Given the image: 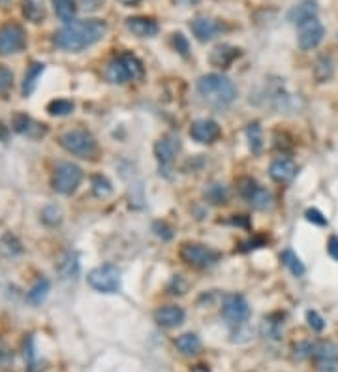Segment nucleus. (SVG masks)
I'll return each mask as SVG.
<instances>
[{"instance_id": "nucleus-9", "label": "nucleus", "mask_w": 338, "mask_h": 372, "mask_svg": "<svg viewBox=\"0 0 338 372\" xmlns=\"http://www.w3.org/2000/svg\"><path fill=\"white\" fill-rule=\"evenodd\" d=\"M222 316L229 325H241L250 318V307L243 295H228L224 305H222Z\"/></svg>"}, {"instance_id": "nucleus-29", "label": "nucleus", "mask_w": 338, "mask_h": 372, "mask_svg": "<svg viewBox=\"0 0 338 372\" xmlns=\"http://www.w3.org/2000/svg\"><path fill=\"white\" fill-rule=\"evenodd\" d=\"M57 271H59L62 278H74L77 273H79V262H77V256L68 252L64 254V258L60 260L59 265H57Z\"/></svg>"}, {"instance_id": "nucleus-37", "label": "nucleus", "mask_w": 338, "mask_h": 372, "mask_svg": "<svg viewBox=\"0 0 338 372\" xmlns=\"http://www.w3.org/2000/svg\"><path fill=\"white\" fill-rule=\"evenodd\" d=\"M153 232H155L160 239H164V241L173 239V230H171L166 222H155V224H153Z\"/></svg>"}, {"instance_id": "nucleus-8", "label": "nucleus", "mask_w": 338, "mask_h": 372, "mask_svg": "<svg viewBox=\"0 0 338 372\" xmlns=\"http://www.w3.org/2000/svg\"><path fill=\"white\" fill-rule=\"evenodd\" d=\"M239 192L254 209H269L272 205L271 192L259 186L250 177H244L239 181Z\"/></svg>"}, {"instance_id": "nucleus-40", "label": "nucleus", "mask_w": 338, "mask_h": 372, "mask_svg": "<svg viewBox=\"0 0 338 372\" xmlns=\"http://www.w3.org/2000/svg\"><path fill=\"white\" fill-rule=\"evenodd\" d=\"M327 252L331 256L333 260H337L338 262V237L337 235H331L329 237V243H327Z\"/></svg>"}, {"instance_id": "nucleus-13", "label": "nucleus", "mask_w": 338, "mask_h": 372, "mask_svg": "<svg viewBox=\"0 0 338 372\" xmlns=\"http://www.w3.org/2000/svg\"><path fill=\"white\" fill-rule=\"evenodd\" d=\"M181 151V141L175 136H166L160 141H156L155 145V156L156 160L160 162L162 166H169L171 162L175 160L177 153Z\"/></svg>"}, {"instance_id": "nucleus-35", "label": "nucleus", "mask_w": 338, "mask_h": 372, "mask_svg": "<svg viewBox=\"0 0 338 372\" xmlns=\"http://www.w3.org/2000/svg\"><path fill=\"white\" fill-rule=\"evenodd\" d=\"M207 197L213 201V203L220 205V203H226V188L224 186H220V184H213L211 188L207 190Z\"/></svg>"}, {"instance_id": "nucleus-36", "label": "nucleus", "mask_w": 338, "mask_h": 372, "mask_svg": "<svg viewBox=\"0 0 338 372\" xmlns=\"http://www.w3.org/2000/svg\"><path fill=\"white\" fill-rule=\"evenodd\" d=\"M173 45H175V49L181 53L183 57L190 55V45H188V40L184 38L183 32H175V34H173Z\"/></svg>"}, {"instance_id": "nucleus-3", "label": "nucleus", "mask_w": 338, "mask_h": 372, "mask_svg": "<svg viewBox=\"0 0 338 372\" xmlns=\"http://www.w3.org/2000/svg\"><path fill=\"white\" fill-rule=\"evenodd\" d=\"M60 145H62V149H66L68 153L79 156V158H92L98 151L94 136L83 128L64 132L60 136Z\"/></svg>"}, {"instance_id": "nucleus-39", "label": "nucleus", "mask_w": 338, "mask_h": 372, "mask_svg": "<svg viewBox=\"0 0 338 372\" xmlns=\"http://www.w3.org/2000/svg\"><path fill=\"white\" fill-rule=\"evenodd\" d=\"M304 216H307L309 222L316 224V226H327V219L324 216V212L317 211V209H307Z\"/></svg>"}, {"instance_id": "nucleus-43", "label": "nucleus", "mask_w": 338, "mask_h": 372, "mask_svg": "<svg viewBox=\"0 0 338 372\" xmlns=\"http://www.w3.org/2000/svg\"><path fill=\"white\" fill-rule=\"evenodd\" d=\"M120 4H125V6H135V4H140L141 0H118Z\"/></svg>"}, {"instance_id": "nucleus-7", "label": "nucleus", "mask_w": 338, "mask_h": 372, "mask_svg": "<svg viewBox=\"0 0 338 372\" xmlns=\"http://www.w3.org/2000/svg\"><path fill=\"white\" fill-rule=\"evenodd\" d=\"M27 34L25 29L17 23H8L0 27V55H14L25 49Z\"/></svg>"}, {"instance_id": "nucleus-41", "label": "nucleus", "mask_w": 338, "mask_h": 372, "mask_svg": "<svg viewBox=\"0 0 338 372\" xmlns=\"http://www.w3.org/2000/svg\"><path fill=\"white\" fill-rule=\"evenodd\" d=\"M10 358H12V354L8 350V346L0 340V363H6Z\"/></svg>"}, {"instance_id": "nucleus-20", "label": "nucleus", "mask_w": 338, "mask_h": 372, "mask_svg": "<svg viewBox=\"0 0 338 372\" xmlns=\"http://www.w3.org/2000/svg\"><path fill=\"white\" fill-rule=\"evenodd\" d=\"M45 70L44 62H30V66L25 72V79H23V96H30L38 87V79L42 77Z\"/></svg>"}, {"instance_id": "nucleus-30", "label": "nucleus", "mask_w": 338, "mask_h": 372, "mask_svg": "<svg viewBox=\"0 0 338 372\" xmlns=\"http://www.w3.org/2000/svg\"><path fill=\"white\" fill-rule=\"evenodd\" d=\"M49 293V280L47 278H40L36 284L30 288V292L27 293V299L32 305H42Z\"/></svg>"}, {"instance_id": "nucleus-6", "label": "nucleus", "mask_w": 338, "mask_h": 372, "mask_svg": "<svg viewBox=\"0 0 338 372\" xmlns=\"http://www.w3.org/2000/svg\"><path fill=\"white\" fill-rule=\"evenodd\" d=\"M181 260L192 267L207 269V267H213L214 263L220 260V254L211 247L199 245V243H184L181 247Z\"/></svg>"}, {"instance_id": "nucleus-21", "label": "nucleus", "mask_w": 338, "mask_h": 372, "mask_svg": "<svg viewBox=\"0 0 338 372\" xmlns=\"http://www.w3.org/2000/svg\"><path fill=\"white\" fill-rule=\"evenodd\" d=\"M105 77H107V81L117 83V85H122L126 81L132 79V77H130V72H128V68H126V64L122 62L120 57H115V59L107 64V68H105Z\"/></svg>"}, {"instance_id": "nucleus-17", "label": "nucleus", "mask_w": 338, "mask_h": 372, "mask_svg": "<svg viewBox=\"0 0 338 372\" xmlns=\"http://www.w3.org/2000/svg\"><path fill=\"white\" fill-rule=\"evenodd\" d=\"M126 29L138 38H153L158 34V23L151 17H128L126 19Z\"/></svg>"}, {"instance_id": "nucleus-32", "label": "nucleus", "mask_w": 338, "mask_h": 372, "mask_svg": "<svg viewBox=\"0 0 338 372\" xmlns=\"http://www.w3.org/2000/svg\"><path fill=\"white\" fill-rule=\"evenodd\" d=\"M280 260H282V263L286 265L294 277H302V275H304V265H302L299 256L295 254L294 250H284L282 256H280Z\"/></svg>"}, {"instance_id": "nucleus-27", "label": "nucleus", "mask_w": 338, "mask_h": 372, "mask_svg": "<svg viewBox=\"0 0 338 372\" xmlns=\"http://www.w3.org/2000/svg\"><path fill=\"white\" fill-rule=\"evenodd\" d=\"M335 73V66H333L331 57H320L314 64V77H316L317 83H325L329 81Z\"/></svg>"}, {"instance_id": "nucleus-33", "label": "nucleus", "mask_w": 338, "mask_h": 372, "mask_svg": "<svg viewBox=\"0 0 338 372\" xmlns=\"http://www.w3.org/2000/svg\"><path fill=\"white\" fill-rule=\"evenodd\" d=\"M92 192H94L96 197H107L111 196L113 192V186H111L109 179L103 175H94L92 177Z\"/></svg>"}, {"instance_id": "nucleus-28", "label": "nucleus", "mask_w": 338, "mask_h": 372, "mask_svg": "<svg viewBox=\"0 0 338 372\" xmlns=\"http://www.w3.org/2000/svg\"><path fill=\"white\" fill-rule=\"evenodd\" d=\"M118 57H120L122 62L126 64L132 79H143V75H145V66H143V62H141L133 53H120Z\"/></svg>"}, {"instance_id": "nucleus-19", "label": "nucleus", "mask_w": 338, "mask_h": 372, "mask_svg": "<svg viewBox=\"0 0 338 372\" xmlns=\"http://www.w3.org/2000/svg\"><path fill=\"white\" fill-rule=\"evenodd\" d=\"M317 15V4L316 0H302L301 4L294 6L287 12V21L301 25V23L314 19Z\"/></svg>"}, {"instance_id": "nucleus-22", "label": "nucleus", "mask_w": 338, "mask_h": 372, "mask_svg": "<svg viewBox=\"0 0 338 372\" xmlns=\"http://www.w3.org/2000/svg\"><path fill=\"white\" fill-rule=\"evenodd\" d=\"M12 126H14L15 132L27 134V136H32V138H38V136H44L45 134L44 124H36L27 115H15Z\"/></svg>"}, {"instance_id": "nucleus-14", "label": "nucleus", "mask_w": 338, "mask_h": 372, "mask_svg": "<svg viewBox=\"0 0 338 372\" xmlns=\"http://www.w3.org/2000/svg\"><path fill=\"white\" fill-rule=\"evenodd\" d=\"M241 57V49L239 47H233V45L222 44L216 45L211 55H209V62L216 68H229L237 59Z\"/></svg>"}, {"instance_id": "nucleus-34", "label": "nucleus", "mask_w": 338, "mask_h": 372, "mask_svg": "<svg viewBox=\"0 0 338 372\" xmlns=\"http://www.w3.org/2000/svg\"><path fill=\"white\" fill-rule=\"evenodd\" d=\"M12 87H14V73L10 68L0 64V92L6 95Z\"/></svg>"}, {"instance_id": "nucleus-4", "label": "nucleus", "mask_w": 338, "mask_h": 372, "mask_svg": "<svg viewBox=\"0 0 338 372\" xmlns=\"http://www.w3.org/2000/svg\"><path fill=\"white\" fill-rule=\"evenodd\" d=\"M83 179V169L77 164L72 162H60L59 166L55 168L53 173V190L59 192L62 196H70L74 194L77 186L81 184Z\"/></svg>"}, {"instance_id": "nucleus-11", "label": "nucleus", "mask_w": 338, "mask_h": 372, "mask_svg": "<svg viewBox=\"0 0 338 372\" xmlns=\"http://www.w3.org/2000/svg\"><path fill=\"white\" fill-rule=\"evenodd\" d=\"M314 363L320 372L338 371V346L335 343H322L314 348Z\"/></svg>"}, {"instance_id": "nucleus-15", "label": "nucleus", "mask_w": 338, "mask_h": 372, "mask_svg": "<svg viewBox=\"0 0 338 372\" xmlns=\"http://www.w3.org/2000/svg\"><path fill=\"white\" fill-rule=\"evenodd\" d=\"M190 29L199 42H209V40H213V38L220 32L222 25L218 21L211 19V17H196V19L190 23Z\"/></svg>"}, {"instance_id": "nucleus-1", "label": "nucleus", "mask_w": 338, "mask_h": 372, "mask_svg": "<svg viewBox=\"0 0 338 372\" xmlns=\"http://www.w3.org/2000/svg\"><path fill=\"white\" fill-rule=\"evenodd\" d=\"M107 32V25L102 19H83V21L66 23V27L53 36L55 45L62 51L79 53L90 45L98 44Z\"/></svg>"}, {"instance_id": "nucleus-31", "label": "nucleus", "mask_w": 338, "mask_h": 372, "mask_svg": "<svg viewBox=\"0 0 338 372\" xmlns=\"http://www.w3.org/2000/svg\"><path fill=\"white\" fill-rule=\"evenodd\" d=\"M75 103L72 100H66V98H57V100H51L47 103V111L53 117H64V115H70L74 113Z\"/></svg>"}, {"instance_id": "nucleus-24", "label": "nucleus", "mask_w": 338, "mask_h": 372, "mask_svg": "<svg viewBox=\"0 0 338 372\" xmlns=\"http://www.w3.org/2000/svg\"><path fill=\"white\" fill-rule=\"evenodd\" d=\"M175 348L183 356H194V354H198L199 348H201V340H199L198 335H194V333H184L175 340Z\"/></svg>"}, {"instance_id": "nucleus-12", "label": "nucleus", "mask_w": 338, "mask_h": 372, "mask_svg": "<svg viewBox=\"0 0 338 372\" xmlns=\"http://www.w3.org/2000/svg\"><path fill=\"white\" fill-rule=\"evenodd\" d=\"M222 136L220 124L213 119H199L190 126V138L198 143H214Z\"/></svg>"}, {"instance_id": "nucleus-25", "label": "nucleus", "mask_w": 338, "mask_h": 372, "mask_svg": "<svg viewBox=\"0 0 338 372\" xmlns=\"http://www.w3.org/2000/svg\"><path fill=\"white\" fill-rule=\"evenodd\" d=\"M53 8H55V14L59 17L60 21L72 23L74 21L75 14H77V6H75V0H51Z\"/></svg>"}, {"instance_id": "nucleus-42", "label": "nucleus", "mask_w": 338, "mask_h": 372, "mask_svg": "<svg viewBox=\"0 0 338 372\" xmlns=\"http://www.w3.org/2000/svg\"><path fill=\"white\" fill-rule=\"evenodd\" d=\"M190 372H211V369H209L207 365H196V367H192Z\"/></svg>"}, {"instance_id": "nucleus-2", "label": "nucleus", "mask_w": 338, "mask_h": 372, "mask_svg": "<svg viewBox=\"0 0 338 372\" xmlns=\"http://www.w3.org/2000/svg\"><path fill=\"white\" fill-rule=\"evenodd\" d=\"M199 96L214 108H228L237 98V88L233 81L222 73H207L198 79Z\"/></svg>"}, {"instance_id": "nucleus-5", "label": "nucleus", "mask_w": 338, "mask_h": 372, "mask_svg": "<svg viewBox=\"0 0 338 372\" xmlns=\"http://www.w3.org/2000/svg\"><path fill=\"white\" fill-rule=\"evenodd\" d=\"M87 282L96 292L117 293L120 290V271L115 265L105 263L88 273Z\"/></svg>"}, {"instance_id": "nucleus-18", "label": "nucleus", "mask_w": 338, "mask_h": 372, "mask_svg": "<svg viewBox=\"0 0 338 372\" xmlns=\"http://www.w3.org/2000/svg\"><path fill=\"white\" fill-rule=\"evenodd\" d=\"M269 175L272 181L276 183H289L295 175H297V166L294 160L289 158H278L271 164L269 168Z\"/></svg>"}, {"instance_id": "nucleus-16", "label": "nucleus", "mask_w": 338, "mask_h": 372, "mask_svg": "<svg viewBox=\"0 0 338 372\" xmlns=\"http://www.w3.org/2000/svg\"><path fill=\"white\" fill-rule=\"evenodd\" d=\"M186 318V314L181 307H175V305H168V307H160L155 312V320L160 327L173 329L179 327L181 323Z\"/></svg>"}, {"instance_id": "nucleus-23", "label": "nucleus", "mask_w": 338, "mask_h": 372, "mask_svg": "<svg viewBox=\"0 0 338 372\" xmlns=\"http://www.w3.org/2000/svg\"><path fill=\"white\" fill-rule=\"evenodd\" d=\"M23 15L30 23H42L45 19L44 0H23Z\"/></svg>"}, {"instance_id": "nucleus-38", "label": "nucleus", "mask_w": 338, "mask_h": 372, "mask_svg": "<svg viewBox=\"0 0 338 372\" xmlns=\"http://www.w3.org/2000/svg\"><path fill=\"white\" fill-rule=\"evenodd\" d=\"M307 320H309V325L314 329V331H317V333H320V331H324L325 321H324V318L316 312V310H309V312H307Z\"/></svg>"}, {"instance_id": "nucleus-10", "label": "nucleus", "mask_w": 338, "mask_h": 372, "mask_svg": "<svg viewBox=\"0 0 338 372\" xmlns=\"http://www.w3.org/2000/svg\"><path fill=\"white\" fill-rule=\"evenodd\" d=\"M324 25L317 21V17L314 19H309L299 25V47L302 51H310L320 45V42L324 40Z\"/></svg>"}, {"instance_id": "nucleus-26", "label": "nucleus", "mask_w": 338, "mask_h": 372, "mask_svg": "<svg viewBox=\"0 0 338 372\" xmlns=\"http://www.w3.org/2000/svg\"><path fill=\"white\" fill-rule=\"evenodd\" d=\"M246 138H248V147H250L252 153H261V149H263V132H261V126H259L257 121L246 126Z\"/></svg>"}]
</instances>
